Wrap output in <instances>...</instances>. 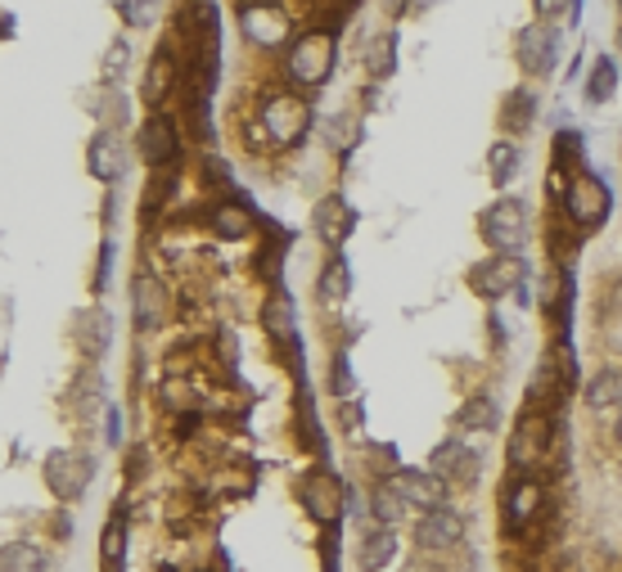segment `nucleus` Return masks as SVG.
I'll use <instances>...</instances> for the list:
<instances>
[{"mask_svg":"<svg viewBox=\"0 0 622 572\" xmlns=\"http://www.w3.org/2000/svg\"><path fill=\"white\" fill-rule=\"evenodd\" d=\"M519 171V144L515 140H496L487 149V176H492V186H510Z\"/></svg>","mask_w":622,"mask_h":572,"instance_id":"c85d7f7f","label":"nucleus"},{"mask_svg":"<svg viewBox=\"0 0 622 572\" xmlns=\"http://www.w3.org/2000/svg\"><path fill=\"white\" fill-rule=\"evenodd\" d=\"M469 284H473L479 297H487V303H500L506 293H519L528 284V266H523V257L492 253L487 262H479L469 270Z\"/></svg>","mask_w":622,"mask_h":572,"instance_id":"0eeeda50","label":"nucleus"},{"mask_svg":"<svg viewBox=\"0 0 622 572\" xmlns=\"http://www.w3.org/2000/svg\"><path fill=\"white\" fill-rule=\"evenodd\" d=\"M383 483H389L410 509H420V514H424V509H442V505H447V483H442V478H433L429 469H393L389 478H383Z\"/></svg>","mask_w":622,"mask_h":572,"instance_id":"1a4fd4ad","label":"nucleus"},{"mask_svg":"<svg viewBox=\"0 0 622 572\" xmlns=\"http://www.w3.org/2000/svg\"><path fill=\"white\" fill-rule=\"evenodd\" d=\"M299 500L307 509V519L320 523V527H334L343 519V483H339V473L334 469H325L316 465L303 483H299Z\"/></svg>","mask_w":622,"mask_h":572,"instance_id":"423d86ee","label":"nucleus"},{"mask_svg":"<svg viewBox=\"0 0 622 572\" xmlns=\"http://www.w3.org/2000/svg\"><path fill=\"white\" fill-rule=\"evenodd\" d=\"M483 239L492 244V253L523 257V244H528V207L519 199H496L487 213H483Z\"/></svg>","mask_w":622,"mask_h":572,"instance_id":"39448f33","label":"nucleus"},{"mask_svg":"<svg viewBox=\"0 0 622 572\" xmlns=\"http://www.w3.org/2000/svg\"><path fill=\"white\" fill-rule=\"evenodd\" d=\"M176 81V64H172V50H154L150 59V73H144V100H150L154 109L167 100V90Z\"/></svg>","mask_w":622,"mask_h":572,"instance_id":"393cba45","label":"nucleus"},{"mask_svg":"<svg viewBox=\"0 0 622 572\" xmlns=\"http://www.w3.org/2000/svg\"><path fill=\"white\" fill-rule=\"evenodd\" d=\"M320 297H325V303L347 297V266H343V257H330V266L320 270Z\"/></svg>","mask_w":622,"mask_h":572,"instance_id":"7c9ffc66","label":"nucleus"},{"mask_svg":"<svg viewBox=\"0 0 622 572\" xmlns=\"http://www.w3.org/2000/svg\"><path fill=\"white\" fill-rule=\"evenodd\" d=\"M213 230L221 239H244V234H253V213L244 203H221V207H213Z\"/></svg>","mask_w":622,"mask_h":572,"instance_id":"bb28decb","label":"nucleus"},{"mask_svg":"<svg viewBox=\"0 0 622 572\" xmlns=\"http://www.w3.org/2000/svg\"><path fill=\"white\" fill-rule=\"evenodd\" d=\"M582 154V136L577 131H559L555 136V167H569Z\"/></svg>","mask_w":622,"mask_h":572,"instance_id":"c9c22d12","label":"nucleus"},{"mask_svg":"<svg viewBox=\"0 0 622 572\" xmlns=\"http://www.w3.org/2000/svg\"><path fill=\"white\" fill-rule=\"evenodd\" d=\"M366 59H370L366 68H370L375 77H389V73H393V59H397V41H393V37H379V46H370Z\"/></svg>","mask_w":622,"mask_h":572,"instance_id":"473e14b6","label":"nucleus"},{"mask_svg":"<svg viewBox=\"0 0 622 572\" xmlns=\"http://www.w3.org/2000/svg\"><path fill=\"white\" fill-rule=\"evenodd\" d=\"M262 325H266V339H276L280 347L299 343V320H293L289 297H271V303H266V312H262Z\"/></svg>","mask_w":622,"mask_h":572,"instance_id":"4be33fe9","label":"nucleus"},{"mask_svg":"<svg viewBox=\"0 0 622 572\" xmlns=\"http://www.w3.org/2000/svg\"><path fill=\"white\" fill-rule=\"evenodd\" d=\"M127 59H131V50H127V41H113V50H109V64H104V81H117L127 73Z\"/></svg>","mask_w":622,"mask_h":572,"instance_id":"4c0bfd02","label":"nucleus"},{"mask_svg":"<svg viewBox=\"0 0 622 572\" xmlns=\"http://www.w3.org/2000/svg\"><path fill=\"white\" fill-rule=\"evenodd\" d=\"M163 406H167V410H186V406L194 410V387H190L186 379H167V383H163Z\"/></svg>","mask_w":622,"mask_h":572,"instance_id":"72a5a7b5","label":"nucleus"},{"mask_svg":"<svg viewBox=\"0 0 622 572\" xmlns=\"http://www.w3.org/2000/svg\"><path fill=\"white\" fill-rule=\"evenodd\" d=\"M613 433H618V442H622V415H618V429H613Z\"/></svg>","mask_w":622,"mask_h":572,"instance_id":"ea45409f","label":"nucleus"},{"mask_svg":"<svg viewBox=\"0 0 622 572\" xmlns=\"http://www.w3.org/2000/svg\"><path fill=\"white\" fill-rule=\"evenodd\" d=\"M41 473H46L50 496H59L64 505H73V500L86 496V487L96 483V460L86 456V450H50L46 465H41Z\"/></svg>","mask_w":622,"mask_h":572,"instance_id":"20e7f679","label":"nucleus"},{"mask_svg":"<svg viewBox=\"0 0 622 572\" xmlns=\"http://www.w3.org/2000/svg\"><path fill=\"white\" fill-rule=\"evenodd\" d=\"M0 572H46V555L33 541H10L0 546Z\"/></svg>","mask_w":622,"mask_h":572,"instance_id":"a878e982","label":"nucleus"},{"mask_svg":"<svg viewBox=\"0 0 622 572\" xmlns=\"http://www.w3.org/2000/svg\"><path fill=\"white\" fill-rule=\"evenodd\" d=\"M586 402H591V410H605V406L622 402V379L618 374H600L596 383L586 387Z\"/></svg>","mask_w":622,"mask_h":572,"instance_id":"2f4dec72","label":"nucleus"},{"mask_svg":"<svg viewBox=\"0 0 622 572\" xmlns=\"http://www.w3.org/2000/svg\"><path fill=\"white\" fill-rule=\"evenodd\" d=\"M515 54L528 77L555 73V27L550 23H523L515 37Z\"/></svg>","mask_w":622,"mask_h":572,"instance_id":"ddd939ff","label":"nucleus"},{"mask_svg":"<svg viewBox=\"0 0 622 572\" xmlns=\"http://www.w3.org/2000/svg\"><path fill=\"white\" fill-rule=\"evenodd\" d=\"M123 550H127V519L113 514V519L104 523V536H100V559L109 563V572H113L117 559H123Z\"/></svg>","mask_w":622,"mask_h":572,"instance_id":"c756f323","label":"nucleus"},{"mask_svg":"<svg viewBox=\"0 0 622 572\" xmlns=\"http://www.w3.org/2000/svg\"><path fill=\"white\" fill-rule=\"evenodd\" d=\"M406 500L389 487V483H375V492H370V514H375V523H383V527H397L402 519H406Z\"/></svg>","mask_w":622,"mask_h":572,"instance_id":"cd10ccee","label":"nucleus"},{"mask_svg":"<svg viewBox=\"0 0 622 572\" xmlns=\"http://www.w3.org/2000/svg\"><path fill=\"white\" fill-rule=\"evenodd\" d=\"M312 226H316L325 249H339L352 239V230H357V213H352V203L343 194H325L316 203V213H312Z\"/></svg>","mask_w":622,"mask_h":572,"instance_id":"4468645a","label":"nucleus"},{"mask_svg":"<svg viewBox=\"0 0 622 572\" xmlns=\"http://www.w3.org/2000/svg\"><path fill=\"white\" fill-rule=\"evenodd\" d=\"M618 96V59L613 54H600L596 64L586 73V100L591 104H609Z\"/></svg>","mask_w":622,"mask_h":572,"instance_id":"b1692460","label":"nucleus"},{"mask_svg":"<svg viewBox=\"0 0 622 572\" xmlns=\"http://www.w3.org/2000/svg\"><path fill=\"white\" fill-rule=\"evenodd\" d=\"M479 469H483V460L473 456V450H469L460 437L437 442L433 456H429V473L442 478L447 487H469V483H479Z\"/></svg>","mask_w":622,"mask_h":572,"instance_id":"6e6552de","label":"nucleus"},{"mask_svg":"<svg viewBox=\"0 0 622 572\" xmlns=\"http://www.w3.org/2000/svg\"><path fill=\"white\" fill-rule=\"evenodd\" d=\"M109 339H113V320L104 307H91L77 316V343L86 356H104L109 352Z\"/></svg>","mask_w":622,"mask_h":572,"instance_id":"aec40b11","label":"nucleus"},{"mask_svg":"<svg viewBox=\"0 0 622 572\" xmlns=\"http://www.w3.org/2000/svg\"><path fill=\"white\" fill-rule=\"evenodd\" d=\"M537 509H542V483H537V478H515L510 492H506V523H510V532H519L523 523L537 519Z\"/></svg>","mask_w":622,"mask_h":572,"instance_id":"f3484780","label":"nucleus"},{"mask_svg":"<svg viewBox=\"0 0 622 572\" xmlns=\"http://www.w3.org/2000/svg\"><path fill=\"white\" fill-rule=\"evenodd\" d=\"M546 442H550V429L542 415H532L528 424H519V437H515V465H537L546 456Z\"/></svg>","mask_w":622,"mask_h":572,"instance_id":"5701e85b","label":"nucleus"},{"mask_svg":"<svg viewBox=\"0 0 622 572\" xmlns=\"http://www.w3.org/2000/svg\"><path fill=\"white\" fill-rule=\"evenodd\" d=\"M456 429L460 433H496L500 429V402L492 393H479V397H469L456 415Z\"/></svg>","mask_w":622,"mask_h":572,"instance_id":"6ab92c4d","label":"nucleus"},{"mask_svg":"<svg viewBox=\"0 0 622 572\" xmlns=\"http://www.w3.org/2000/svg\"><path fill=\"white\" fill-rule=\"evenodd\" d=\"M240 27H244V37L262 50H280L284 41H293V23L280 5H244Z\"/></svg>","mask_w":622,"mask_h":572,"instance_id":"f8f14e48","label":"nucleus"},{"mask_svg":"<svg viewBox=\"0 0 622 572\" xmlns=\"http://www.w3.org/2000/svg\"><path fill=\"white\" fill-rule=\"evenodd\" d=\"M330 144L334 149H352V144H357V117H334V123H330Z\"/></svg>","mask_w":622,"mask_h":572,"instance_id":"e433bc0d","label":"nucleus"},{"mask_svg":"<svg viewBox=\"0 0 622 572\" xmlns=\"http://www.w3.org/2000/svg\"><path fill=\"white\" fill-rule=\"evenodd\" d=\"M465 541V519L456 509H424L420 519H415V546L420 550H433V555H447Z\"/></svg>","mask_w":622,"mask_h":572,"instance_id":"9d476101","label":"nucleus"},{"mask_svg":"<svg viewBox=\"0 0 622 572\" xmlns=\"http://www.w3.org/2000/svg\"><path fill=\"white\" fill-rule=\"evenodd\" d=\"M330 383H334V393H339V397H347L352 387H357V383H352V370H347V356H334V366H330Z\"/></svg>","mask_w":622,"mask_h":572,"instance_id":"58836bf2","label":"nucleus"},{"mask_svg":"<svg viewBox=\"0 0 622 572\" xmlns=\"http://www.w3.org/2000/svg\"><path fill=\"white\" fill-rule=\"evenodd\" d=\"M284 73H289V81H299L303 90H316V86L330 81V73H334V33L312 27V33L293 37L289 54H284Z\"/></svg>","mask_w":622,"mask_h":572,"instance_id":"f257e3e1","label":"nucleus"},{"mask_svg":"<svg viewBox=\"0 0 622 572\" xmlns=\"http://www.w3.org/2000/svg\"><path fill=\"white\" fill-rule=\"evenodd\" d=\"M131 312H136L140 329H154L163 320V289H158V280L150 276V270H140V276L131 280Z\"/></svg>","mask_w":622,"mask_h":572,"instance_id":"a211bd4d","label":"nucleus"},{"mask_svg":"<svg viewBox=\"0 0 622 572\" xmlns=\"http://www.w3.org/2000/svg\"><path fill=\"white\" fill-rule=\"evenodd\" d=\"M136 149H140V158L150 163V167H167L176 163V154H181V136H176V123L167 113H150L140 123L136 131Z\"/></svg>","mask_w":622,"mask_h":572,"instance_id":"9b49d317","label":"nucleus"},{"mask_svg":"<svg viewBox=\"0 0 622 572\" xmlns=\"http://www.w3.org/2000/svg\"><path fill=\"white\" fill-rule=\"evenodd\" d=\"M86 167H91V176L100 186H117V180L127 176V144L113 131H100L91 144H86Z\"/></svg>","mask_w":622,"mask_h":572,"instance_id":"2eb2a0df","label":"nucleus"},{"mask_svg":"<svg viewBox=\"0 0 622 572\" xmlns=\"http://www.w3.org/2000/svg\"><path fill=\"white\" fill-rule=\"evenodd\" d=\"M618 14H622V10H618ZM618 50H622V23H618Z\"/></svg>","mask_w":622,"mask_h":572,"instance_id":"a19ab883","label":"nucleus"},{"mask_svg":"<svg viewBox=\"0 0 622 572\" xmlns=\"http://www.w3.org/2000/svg\"><path fill=\"white\" fill-rule=\"evenodd\" d=\"M393 559H397V532L383 527V523L366 527L361 546H357V568H361V572H383Z\"/></svg>","mask_w":622,"mask_h":572,"instance_id":"dca6fc26","label":"nucleus"},{"mask_svg":"<svg viewBox=\"0 0 622 572\" xmlns=\"http://www.w3.org/2000/svg\"><path fill=\"white\" fill-rule=\"evenodd\" d=\"M532 117H537V96L523 86V90H510L506 104H500V131L506 136H523L532 127Z\"/></svg>","mask_w":622,"mask_h":572,"instance_id":"412c9836","label":"nucleus"},{"mask_svg":"<svg viewBox=\"0 0 622 572\" xmlns=\"http://www.w3.org/2000/svg\"><path fill=\"white\" fill-rule=\"evenodd\" d=\"M262 127L276 144H299L312 127V109L293 90H266L262 96Z\"/></svg>","mask_w":622,"mask_h":572,"instance_id":"7ed1b4c3","label":"nucleus"},{"mask_svg":"<svg viewBox=\"0 0 622 572\" xmlns=\"http://www.w3.org/2000/svg\"><path fill=\"white\" fill-rule=\"evenodd\" d=\"M613 213V194L600 176H591V171H577L569 180V190H564V217L577 226V230H600Z\"/></svg>","mask_w":622,"mask_h":572,"instance_id":"f03ea898","label":"nucleus"},{"mask_svg":"<svg viewBox=\"0 0 622 572\" xmlns=\"http://www.w3.org/2000/svg\"><path fill=\"white\" fill-rule=\"evenodd\" d=\"M117 18L131 23V27H150V23H158V5H136V0H123V5H117Z\"/></svg>","mask_w":622,"mask_h":572,"instance_id":"f704fd0d","label":"nucleus"}]
</instances>
